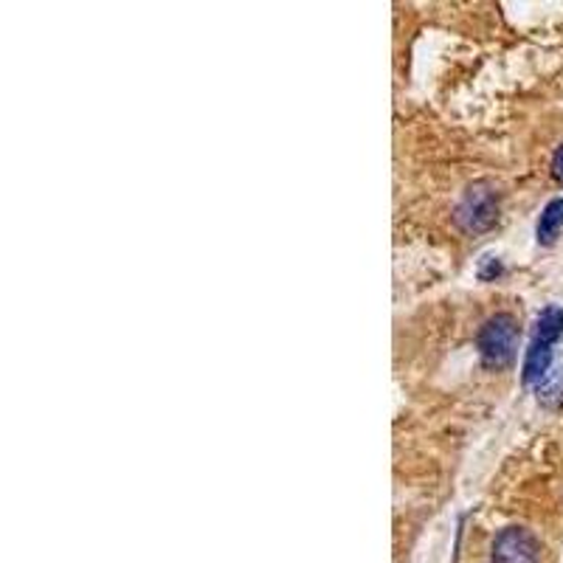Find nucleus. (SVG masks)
Segmentation results:
<instances>
[{"mask_svg": "<svg viewBox=\"0 0 563 563\" xmlns=\"http://www.w3.org/2000/svg\"><path fill=\"white\" fill-rule=\"evenodd\" d=\"M538 400H544L550 406L558 403V400H563V369L550 372L541 383H538Z\"/></svg>", "mask_w": 563, "mask_h": 563, "instance_id": "423d86ee", "label": "nucleus"}, {"mask_svg": "<svg viewBox=\"0 0 563 563\" xmlns=\"http://www.w3.org/2000/svg\"><path fill=\"white\" fill-rule=\"evenodd\" d=\"M498 217V197L491 186L479 184L468 189L462 204L457 209V223L466 231H485L491 229L493 220Z\"/></svg>", "mask_w": 563, "mask_h": 563, "instance_id": "20e7f679", "label": "nucleus"}, {"mask_svg": "<svg viewBox=\"0 0 563 563\" xmlns=\"http://www.w3.org/2000/svg\"><path fill=\"white\" fill-rule=\"evenodd\" d=\"M552 175L558 177V184H563V145L552 156Z\"/></svg>", "mask_w": 563, "mask_h": 563, "instance_id": "0eeeda50", "label": "nucleus"}, {"mask_svg": "<svg viewBox=\"0 0 563 563\" xmlns=\"http://www.w3.org/2000/svg\"><path fill=\"white\" fill-rule=\"evenodd\" d=\"M563 335V310L561 308H547L544 313L538 315L536 333H532V344L527 349L525 358V380L527 383H541L550 375L552 364V347Z\"/></svg>", "mask_w": 563, "mask_h": 563, "instance_id": "f03ea898", "label": "nucleus"}, {"mask_svg": "<svg viewBox=\"0 0 563 563\" xmlns=\"http://www.w3.org/2000/svg\"><path fill=\"white\" fill-rule=\"evenodd\" d=\"M541 544L527 527H505L493 538L491 563H538Z\"/></svg>", "mask_w": 563, "mask_h": 563, "instance_id": "7ed1b4c3", "label": "nucleus"}, {"mask_svg": "<svg viewBox=\"0 0 563 563\" xmlns=\"http://www.w3.org/2000/svg\"><path fill=\"white\" fill-rule=\"evenodd\" d=\"M518 338H521V330L510 313L491 315L476 335V353L482 367L491 369V372H502V369L510 367L516 360Z\"/></svg>", "mask_w": 563, "mask_h": 563, "instance_id": "f257e3e1", "label": "nucleus"}, {"mask_svg": "<svg viewBox=\"0 0 563 563\" xmlns=\"http://www.w3.org/2000/svg\"><path fill=\"white\" fill-rule=\"evenodd\" d=\"M561 231H563V197H555V200H550L547 209L541 211V220H538V243L552 245Z\"/></svg>", "mask_w": 563, "mask_h": 563, "instance_id": "39448f33", "label": "nucleus"}]
</instances>
